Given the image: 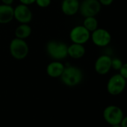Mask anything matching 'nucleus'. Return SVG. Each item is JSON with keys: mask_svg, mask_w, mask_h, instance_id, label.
<instances>
[{"mask_svg": "<svg viewBox=\"0 0 127 127\" xmlns=\"http://www.w3.org/2000/svg\"><path fill=\"white\" fill-rule=\"evenodd\" d=\"M120 126L122 127H127V116H124L121 123H120Z\"/></svg>", "mask_w": 127, "mask_h": 127, "instance_id": "23", "label": "nucleus"}, {"mask_svg": "<svg viewBox=\"0 0 127 127\" xmlns=\"http://www.w3.org/2000/svg\"><path fill=\"white\" fill-rule=\"evenodd\" d=\"M119 73L127 80V63H123L122 67L119 70Z\"/></svg>", "mask_w": 127, "mask_h": 127, "instance_id": "19", "label": "nucleus"}, {"mask_svg": "<svg viewBox=\"0 0 127 127\" xmlns=\"http://www.w3.org/2000/svg\"><path fill=\"white\" fill-rule=\"evenodd\" d=\"M102 5L98 0H83L80 3V14L84 17H96L101 11Z\"/></svg>", "mask_w": 127, "mask_h": 127, "instance_id": "6", "label": "nucleus"}, {"mask_svg": "<svg viewBox=\"0 0 127 127\" xmlns=\"http://www.w3.org/2000/svg\"><path fill=\"white\" fill-rule=\"evenodd\" d=\"M82 26L88 29L91 33L96 30L98 27V20H96V17H84Z\"/></svg>", "mask_w": 127, "mask_h": 127, "instance_id": "16", "label": "nucleus"}, {"mask_svg": "<svg viewBox=\"0 0 127 127\" xmlns=\"http://www.w3.org/2000/svg\"><path fill=\"white\" fill-rule=\"evenodd\" d=\"M62 83L68 87H75L79 85L83 79L82 70L76 66H65L61 77Z\"/></svg>", "mask_w": 127, "mask_h": 127, "instance_id": "1", "label": "nucleus"}, {"mask_svg": "<svg viewBox=\"0 0 127 127\" xmlns=\"http://www.w3.org/2000/svg\"><path fill=\"white\" fill-rule=\"evenodd\" d=\"M14 20V8L12 5H0V23L8 24Z\"/></svg>", "mask_w": 127, "mask_h": 127, "instance_id": "13", "label": "nucleus"}, {"mask_svg": "<svg viewBox=\"0 0 127 127\" xmlns=\"http://www.w3.org/2000/svg\"><path fill=\"white\" fill-rule=\"evenodd\" d=\"M1 1H2V4L7 5H12L14 0H1Z\"/></svg>", "mask_w": 127, "mask_h": 127, "instance_id": "22", "label": "nucleus"}, {"mask_svg": "<svg viewBox=\"0 0 127 127\" xmlns=\"http://www.w3.org/2000/svg\"><path fill=\"white\" fill-rule=\"evenodd\" d=\"M69 37L72 43L84 45L91 39V32L82 25H79L70 30Z\"/></svg>", "mask_w": 127, "mask_h": 127, "instance_id": "8", "label": "nucleus"}, {"mask_svg": "<svg viewBox=\"0 0 127 127\" xmlns=\"http://www.w3.org/2000/svg\"><path fill=\"white\" fill-rule=\"evenodd\" d=\"M32 12L28 5L20 4L14 8V19L20 24H29L32 20Z\"/></svg>", "mask_w": 127, "mask_h": 127, "instance_id": "9", "label": "nucleus"}, {"mask_svg": "<svg viewBox=\"0 0 127 127\" xmlns=\"http://www.w3.org/2000/svg\"><path fill=\"white\" fill-rule=\"evenodd\" d=\"M11 55L16 60H23L26 58L29 52V47L26 40L17 37L14 38L9 45Z\"/></svg>", "mask_w": 127, "mask_h": 127, "instance_id": "3", "label": "nucleus"}, {"mask_svg": "<svg viewBox=\"0 0 127 127\" xmlns=\"http://www.w3.org/2000/svg\"><path fill=\"white\" fill-rule=\"evenodd\" d=\"M126 86V79L120 73L111 76L107 82V91L112 96H117L123 92Z\"/></svg>", "mask_w": 127, "mask_h": 127, "instance_id": "4", "label": "nucleus"}, {"mask_svg": "<svg viewBox=\"0 0 127 127\" xmlns=\"http://www.w3.org/2000/svg\"><path fill=\"white\" fill-rule=\"evenodd\" d=\"M67 45L61 41L52 40H49L46 46V51L48 55L55 61L65 59L67 55Z\"/></svg>", "mask_w": 127, "mask_h": 127, "instance_id": "2", "label": "nucleus"}, {"mask_svg": "<svg viewBox=\"0 0 127 127\" xmlns=\"http://www.w3.org/2000/svg\"><path fill=\"white\" fill-rule=\"evenodd\" d=\"M98 1L102 6H109L113 3L114 0H98Z\"/></svg>", "mask_w": 127, "mask_h": 127, "instance_id": "20", "label": "nucleus"}, {"mask_svg": "<svg viewBox=\"0 0 127 127\" xmlns=\"http://www.w3.org/2000/svg\"><path fill=\"white\" fill-rule=\"evenodd\" d=\"M80 2L79 0H63L61 9L64 14L66 16H74L79 11Z\"/></svg>", "mask_w": 127, "mask_h": 127, "instance_id": "11", "label": "nucleus"}, {"mask_svg": "<svg viewBox=\"0 0 127 127\" xmlns=\"http://www.w3.org/2000/svg\"><path fill=\"white\" fill-rule=\"evenodd\" d=\"M111 59L112 58L108 55H99L95 63L94 70L99 75H106L111 70Z\"/></svg>", "mask_w": 127, "mask_h": 127, "instance_id": "10", "label": "nucleus"}, {"mask_svg": "<svg viewBox=\"0 0 127 127\" xmlns=\"http://www.w3.org/2000/svg\"><path fill=\"white\" fill-rule=\"evenodd\" d=\"M111 34L105 29L97 28L91 33V40L98 47H105L111 42Z\"/></svg>", "mask_w": 127, "mask_h": 127, "instance_id": "7", "label": "nucleus"}, {"mask_svg": "<svg viewBox=\"0 0 127 127\" xmlns=\"http://www.w3.org/2000/svg\"><path fill=\"white\" fill-rule=\"evenodd\" d=\"M123 64V61L119 58H114L111 59V69L114 70H120Z\"/></svg>", "mask_w": 127, "mask_h": 127, "instance_id": "17", "label": "nucleus"}, {"mask_svg": "<svg viewBox=\"0 0 127 127\" xmlns=\"http://www.w3.org/2000/svg\"><path fill=\"white\" fill-rule=\"evenodd\" d=\"M52 0H36L35 3L37 5L41 8H46L49 7L51 4Z\"/></svg>", "mask_w": 127, "mask_h": 127, "instance_id": "18", "label": "nucleus"}, {"mask_svg": "<svg viewBox=\"0 0 127 127\" xmlns=\"http://www.w3.org/2000/svg\"><path fill=\"white\" fill-rule=\"evenodd\" d=\"M111 127H122V126H120V124H117V125H113V126H111Z\"/></svg>", "mask_w": 127, "mask_h": 127, "instance_id": "24", "label": "nucleus"}, {"mask_svg": "<svg viewBox=\"0 0 127 127\" xmlns=\"http://www.w3.org/2000/svg\"><path fill=\"white\" fill-rule=\"evenodd\" d=\"M64 68V64L61 62V61L54 60L46 66V74L51 78H60Z\"/></svg>", "mask_w": 127, "mask_h": 127, "instance_id": "12", "label": "nucleus"}, {"mask_svg": "<svg viewBox=\"0 0 127 127\" xmlns=\"http://www.w3.org/2000/svg\"><path fill=\"white\" fill-rule=\"evenodd\" d=\"M35 1L36 0H20V2L21 4H23V5H31L34 3H35Z\"/></svg>", "mask_w": 127, "mask_h": 127, "instance_id": "21", "label": "nucleus"}, {"mask_svg": "<svg viewBox=\"0 0 127 127\" xmlns=\"http://www.w3.org/2000/svg\"><path fill=\"white\" fill-rule=\"evenodd\" d=\"M86 50L83 44L72 43L67 46V55L73 59H80L85 55Z\"/></svg>", "mask_w": 127, "mask_h": 127, "instance_id": "14", "label": "nucleus"}, {"mask_svg": "<svg viewBox=\"0 0 127 127\" xmlns=\"http://www.w3.org/2000/svg\"><path fill=\"white\" fill-rule=\"evenodd\" d=\"M32 27L26 23L20 24L15 29V37L26 40L32 34Z\"/></svg>", "mask_w": 127, "mask_h": 127, "instance_id": "15", "label": "nucleus"}, {"mask_svg": "<svg viewBox=\"0 0 127 127\" xmlns=\"http://www.w3.org/2000/svg\"><path fill=\"white\" fill-rule=\"evenodd\" d=\"M102 115L105 122L111 126L120 124L124 117L123 110L119 106L114 105H111L105 107Z\"/></svg>", "mask_w": 127, "mask_h": 127, "instance_id": "5", "label": "nucleus"}]
</instances>
